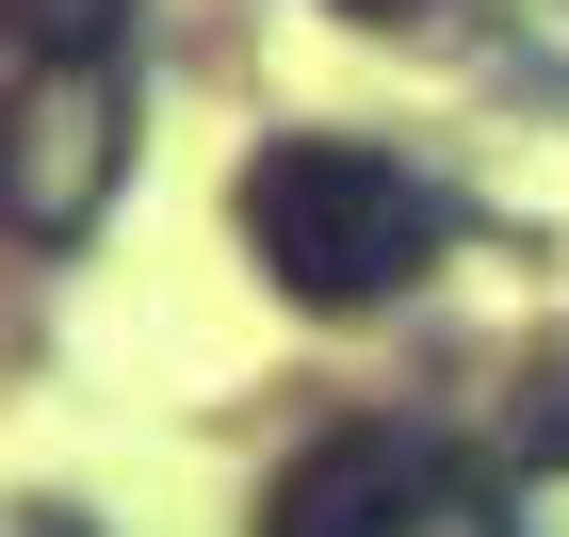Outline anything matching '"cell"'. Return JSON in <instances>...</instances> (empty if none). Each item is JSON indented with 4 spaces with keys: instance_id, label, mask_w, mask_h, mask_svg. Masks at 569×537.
Segmentation results:
<instances>
[{
    "instance_id": "1",
    "label": "cell",
    "mask_w": 569,
    "mask_h": 537,
    "mask_svg": "<svg viewBox=\"0 0 569 537\" xmlns=\"http://www.w3.org/2000/svg\"><path fill=\"white\" fill-rule=\"evenodd\" d=\"M228 228H244V261L293 294V310L358 326V310H391V294H423L439 261V179L391 163V147H358V131H277L261 163H244V196H228Z\"/></svg>"
},
{
    "instance_id": "6",
    "label": "cell",
    "mask_w": 569,
    "mask_h": 537,
    "mask_svg": "<svg viewBox=\"0 0 569 537\" xmlns=\"http://www.w3.org/2000/svg\"><path fill=\"white\" fill-rule=\"evenodd\" d=\"M17 49H131V0H0Z\"/></svg>"
},
{
    "instance_id": "4",
    "label": "cell",
    "mask_w": 569,
    "mask_h": 537,
    "mask_svg": "<svg viewBox=\"0 0 569 537\" xmlns=\"http://www.w3.org/2000/svg\"><path fill=\"white\" fill-rule=\"evenodd\" d=\"M488 473H569V358L505 391V424H488Z\"/></svg>"
},
{
    "instance_id": "5",
    "label": "cell",
    "mask_w": 569,
    "mask_h": 537,
    "mask_svg": "<svg viewBox=\"0 0 569 537\" xmlns=\"http://www.w3.org/2000/svg\"><path fill=\"white\" fill-rule=\"evenodd\" d=\"M488 82H537V98L569 82V0H505L488 17Z\"/></svg>"
},
{
    "instance_id": "7",
    "label": "cell",
    "mask_w": 569,
    "mask_h": 537,
    "mask_svg": "<svg viewBox=\"0 0 569 537\" xmlns=\"http://www.w3.org/2000/svg\"><path fill=\"white\" fill-rule=\"evenodd\" d=\"M342 17H423V0H342Z\"/></svg>"
},
{
    "instance_id": "3",
    "label": "cell",
    "mask_w": 569,
    "mask_h": 537,
    "mask_svg": "<svg viewBox=\"0 0 569 537\" xmlns=\"http://www.w3.org/2000/svg\"><path fill=\"white\" fill-rule=\"evenodd\" d=\"M131 179V49H33L0 82V245H82Z\"/></svg>"
},
{
    "instance_id": "2",
    "label": "cell",
    "mask_w": 569,
    "mask_h": 537,
    "mask_svg": "<svg viewBox=\"0 0 569 537\" xmlns=\"http://www.w3.org/2000/svg\"><path fill=\"white\" fill-rule=\"evenodd\" d=\"M261 537H521V505L488 456L423 440V424H326L309 456H277Z\"/></svg>"
}]
</instances>
